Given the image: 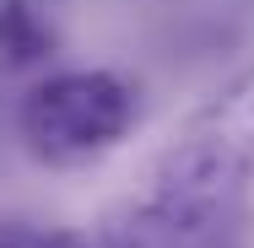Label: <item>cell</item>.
<instances>
[{
  "label": "cell",
  "mask_w": 254,
  "mask_h": 248,
  "mask_svg": "<svg viewBox=\"0 0 254 248\" xmlns=\"http://www.w3.org/2000/svg\"><path fill=\"white\" fill-rule=\"evenodd\" d=\"M54 27L33 0H0V65L5 70H33L54 54Z\"/></svg>",
  "instance_id": "obj_4"
},
{
  "label": "cell",
  "mask_w": 254,
  "mask_h": 248,
  "mask_svg": "<svg viewBox=\"0 0 254 248\" xmlns=\"http://www.w3.org/2000/svg\"><path fill=\"white\" fill-rule=\"evenodd\" d=\"M98 248H244V227H184L173 216L152 210L146 199H130L108 210L98 227Z\"/></svg>",
  "instance_id": "obj_3"
},
{
  "label": "cell",
  "mask_w": 254,
  "mask_h": 248,
  "mask_svg": "<svg viewBox=\"0 0 254 248\" xmlns=\"http://www.w3.org/2000/svg\"><path fill=\"white\" fill-rule=\"evenodd\" d=\"M146 205L184 227H244L254 199V59L179 124L152 167Z\"/></svg>",
  "instance_id": "obj_1"
},
{
  "label": "cell",
  "mask_w": 254,
  "mask_h": 248,
  "mask_svg": "<svg viewBox=\"0 0 254 248\" xmlns=\"http://www.w3.org/2000/svg\"><path fill=\"white\" fill-rule=\"evenodd\" d=\"M0 248H92L70 227H38V221H0Z\"/></svg>",
  "instance_id": "obj_5"
},
{
  "label": "cell",
  "mask_w": 254,
  "mask_h": 248,
  "mask_svg": "<svg viewBox=\"0 0 254 248\" xmlns=\"http://www.w3.org/2000/svg\"><path fill=\"white\" fill-rule=\"evenodd\" d=\"M135 124L141 87L119 70H54L16 108V135L44 167H92Z\"/></svg>",
  "instance_id": "obj_2"
}]
</instances>
